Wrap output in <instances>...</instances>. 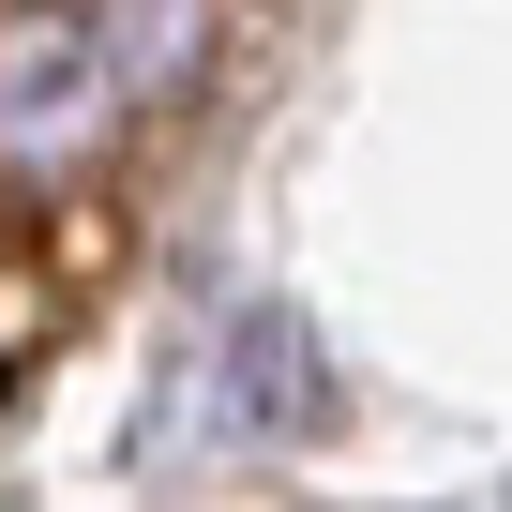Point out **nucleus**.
Wrapping results in <instances>:
<instances>
[{
    "mask_svg": "<svg viewBox=\"0 0 512 512\" xmlns=\"http://www.w3.org/2000/svg\"><path fill=\"white\" fill-rule=\"evenodd\" d=\"M211 46L226 0H0V226H106V181Z\"/></svg>",
    "mask_w": 512,
    "mask_h": 512,
    "instance_id": "1",
    "label": "nucleus"
},
{
    "mask_svg": "<svg viewBox=\"0 0 512 512\" xmlns=\"http://www.w3.org/2000/svg\"><path fill=\"white\" fill-rule=\"evenodd\" d=\"M287 422H317V362H302V317H256L226 362V437H287Z\"/></svg>",
    "mask_w": 512,
    "mask_h": 512,
    "instance_id": "2",
    "label": "nucleus"
}]
</instances>
